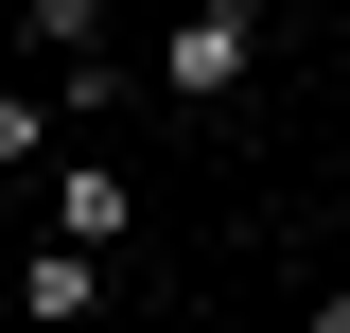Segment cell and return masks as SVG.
<instances>
[{
    "label": "cell",
    "instance_id": "6da1fadb",
    "mask_svg": "<svg viewBox=\"0 0 350 333\" xmlns=\"http://www.w3.org/2000/svg\"><path fill=\"white\" fill-rule=\"evenodd\" d=\"M158 88H175V106H245V88H262V0H175Z\"/></svg>",
    "mask_w": 350,
    "mask_h": 333
},
{
    "label": "cell",
    "instance_id": "7a4b0ae2",
    "mask_svg": "<svg viewBox=\"0 0 350 333\" xmlns=\"http://www.w3.org/2000/svg\"><path fill=\"white\" fill-rule=\"evenodd\" d=\"M53 228H70V246H123L140 228V175L123 158H53Z\"/></svg>",
    "mask_w": 350,
    "mask_h": 333
},
{
    "label": "cell",
    "instance_id": "3957f363",
    "mask_svg": "<svg viewBox=\"0 0 350 333\" xmlns=\"http://www.w3.org/2000/svg\"><path fill=\"white\" fill-rule=\"evenodd\" d=\"M18 298H36V316H105V246H70V228H53V246L18 263Z\"/></svg>",
    "mask_w": 350,
    "mask_h": 333
},
{
    "label": "cell",
    "instance_id": "277c9868",
    "mask_svg": "<svg viewBox=\"0 0 350 333\" xmlns=\"http://www.w3.org/2000/svg\"><path fill=\"white\" fill-rule=\"evenodd\" d=\"M123 88H140V71H123V53H105V36H88V53H53V106H70V123H105Z\"/></svg>",
    "mask_w": 350,
    "mask_h": 333
},
{
    "label": "cell",
    "instance_id": "5b68a950",
    "mask_svg": "<svg viewBox=\"0 0 350 333\" xmlns=\"http://www.w3.org/2000/svg\"><path fill=\"white\" fill-rule=\"evenodd\" d=\"M53 140H70V106H36V88H0V175H36Z\"/></svg>",
    "mask_w": 350,
    "mask_h": 333
},
{
    "label": "cell",
    "instance_id": "8992f818",
    "mask_svg": "<svg viewBox=\"0 0 350 333\" xmlns=\"http://www.w3.org/2000/svg\"><path fill=\"white\" fill-rule=\"evenodd\" d=\"M18 36H36V53H88V36H105V0H18Z\"/></svg>",
    "mask_w": 350,
    "mask_h": 333
},
{
    "label": "cell",
    "instance_id": "52a82bcc",
    "mask_svg": "<svg viewBox=\"0 0 350 333\" xmlns=\"http://www.w3.org/2000/svg\"><path fill=\"white\" fill-rule=\"evenodd\" d=\"M0 36H18V0H0Z\"/></svg>",
    "mask_w": 350,
    "mask_h": 333
},
{
    "label": "cell",
    "instance_id": "ba28073f",
    "mask_svg": "<svg viewBox=\"0 0 350 333\" xmlns=\"http://www.w3.org/2000/svg\"><path fill=\"white\" fill-rule=\"evenodd\" d=\"M158 18H175V0H158Z\"/></svg>",
    "mask_w": 350,
    "mask_h": 333
}]
</instances>
